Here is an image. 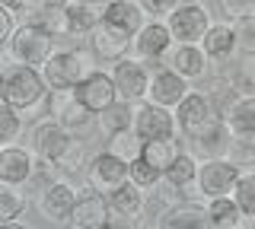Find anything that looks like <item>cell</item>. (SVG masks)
<instances>
[{
  "mask_svg": "<svg viewBox=\"0 0 255 229\" xmlns=\"http://www.w3.org/2000/svg\"><path fill=\"white\" fill-rule=\"evenodd\" d=\"M211 26H214L211 10L204 3H198V0L179 3V10L166 19V29H169L175 45H201V38L207 35Z\"/></svg>",
  "mask_w": 255,
  "mask_h": 229,
  "instance_id": "cell-7",
  "label": "cell"
},
{
  "mask_svg": "<svg viewBox=\"0 0 255 229\" xmlns=\"http://www.w3.org/2000/svg\"><path fill=\"white\" fill-rule=\"evenodd\" d=\"M48 96H51V89H48L42 70L22 64H6L0 70V102H6L19 115L32 118V112L48 108Z\"/></svg>",
  "mask_w": 255,
  "mask_h": 229,
  "instance_id": "cell-1",
  "label": "cell"
},
{
  "mask_svg": "<svg viewBox=\"0 0 255 229\" xmlns=\"http://www.w3.org/2000/svg\"><path fill=\"white\" fill-rule=\"evenodd\" d=\"M99 13L86 10V6H74L67 3V35H90L96 26H99Z\"/></svg>",
  "mask_w": 255,
  "mask_h": 229,
  "instance_id": "cell-32",
  "label": "cell"
},
{
  "mask_svg": "<svg viewBox=\"0 0 255 229\" xmlns=\"http://www.w3.org/2000/svg\"><path fill=\"white\" fill-rule=\"evenodd\" d=\"M243 169L230 159H201L198 165V181H195V191L201 194V201H217V197H233V188Z\"/></svg>",
  "mask_w": 255,
  "mask_h": 229,
  "instance_id": "cell-5",
  "label": "cell"
},
{
  "mask_svg": "<svg viewBox=\"0 0 255 229\" xmlns=\"http://www.w3.org/2000/svg\"><path fill=\"white\" fill-rule=\"evenodd\" d=\"M0 6L10 10V13H22V10H29V6H32V0H0Z\"/></svg>",
  "mask_w": 255,
  "mask_h": 229,
  "instance_id": "cell-41",
  "label": "cell"
},
{
  "mask_svg": "<svg viewBox=\"0 0 255 229\" xmlns=\"http://www.w3.org/2000/svg\"><path fill=\"white\" fill-rule=\"evenodd\" d=\"M99 128L109 134V137H115V134L122 131H131L134 128V105H128V102L118 99L112 108H106V112L99 115Z\"/></svg>",
  "mask_w": 255,
  "mask_h": 229,
  "instance_id": "cell-29",
  "label": "cell"
},
{
  "mask_svg": "<svg viewBox=\"0 0 255 229\" xmlns=\"http://www.w3.org/2000/svg\"><path fill=\"white\" fill-rule=\"evenodd\" d=\"M77 201H80V194L67 178H54L48 188L38 191V210H42V217L48 223H67Z\"/></svg>",
  "mask_w": 255,
  "mask_h": 229,
  "instance_id": "cell-11",
  "label": "cell"
},
{
  "mask_svg": "<svg viewBox=\"0 0 255 229\" xmlns=\"http://www.w3.org/2000/svg\"><path fill=\"white\" fill-rule=\"evenodd\" d=\"M112 223V207H109V197L96 194V191H83L77 201L74 213H70L67 226L70 229H106Z\"/></svg>",
  "mask_w": 255,
  "mask_h": 229,
  "instance_id": "cell-19",
  "label": "cell"
},
{
  "mask_svg": "<svg viewBox=\"0 0 255 229\" xmlns=\"http://www.w3.org/2000/svg\"><path fill=\"white\" fill-rule=\"evenodd\" d=\"M179 153H182V147H179L175 137H169V140H147L143 150H140V159L147 165H153L159 175H163V172L179 159Z\"/></svg>",
  "mask_w": 255,
  "mask_h": 229,
  "instance_id": "cell-28",
  "label": "cell"
},
{
  "mask_svg": "<svg viewBox=\"0 0 255 229\" xmlns=\"http://www.w3.org/2000/svg\"><path fill=\"white\" fill-rule=\"evenodd\" d=\"M201 48L211 61H227L236 54V32L230 22H214L207 29V35L201 38Z\"/></svg>",
  "mask_w": 255,
  "mask_h": 229,
  "instance_id": "cell-25",
  "label": "cell"
},
{
  "mask_svg": "<svg viewBox=\"0 0 255 229\" xmlns=\"http://www.w3.org/2000/svg\"><path fill=\"white\" fill-rule=\"evenodd\" d=\"M223 118L220 112L214 108V102L207 92H195L191 89L185 99H182V105L175 108V124H179V131L185 134V140H198L201 134H207L214 128V124H220Z\"/></svg>",
  "mask_w": 255,
  "mask_h": 229,
  "instance_id": "cell-6",
  "label": "cell"
},
{
  "mask_svg": "<svg viewBox=\"0 0 255 229\" xmlns=\"http://www.w3.org/2000/svg\"><path fill=\"white\" fill-rule=\"evenodd\" d=\"M156 229H211L207 207L198 201H179L169 204L156 220Z\"/></svg>",
  "mask_w": 255,
  "mask_h": 229,
  "instance_id": "cell-20",
  "label": "cell"
},
{
  "mask_svg": "<svg viewBox=\"0 0 255 229\" xmlns=\"http://www.w3.org/2000/svg\"><path fill=\"white\" fill-rule=\"evenodd\" d=\"M159 67H169L172 74H179L182 80H201L211 67V58L204 54L201 45H172L166 51V58L159 61Z\"/></svg>",
  "mask_w": 255,
  "mask_h": 229,
  "instance_id": "cell-17",
  "label": "cell"
},
{
  "mask_svg": "<svg viewBox=\"0 0 255 229\" xmlns=\"http://www.w3.org/2000/svg\"><path fill=\"white\" fill-rule=\"evenodd\" d=\"M179 3H182V0H137L143 16H147V19H159V22L169 19L172 13L179 10Z\"/></svg>",
  "mask_w": 255,
  "mask_h": 229,
  "instance_id": "cell-37",
  "label": "cell"
},
{
  "mask_svg": "<svg viewBox=\"0 0 255 229\" xmlns=\"http://www.w3.org/2000/svg\"><path fill=\"white\" fill-rule=\"evenodd\" d=\"M32 153H35V159L54 165V169H64V172H74L80 159H83V147L77 144V137L70 131H64L54 118L35 124V131H32Z\"/></svg>",
  "mask_w": 255,
  "mask_h": 229,
  "instance_id": "cell-3",
  "label": "cell"
},
{
  "mask_svg": "<svg viewBox=\"0 0 255 229\" xmlns=\"http://www.w3.org/2000/svg\"><path fill=\"white\" fill-rule=\"evenodd\" d=\"M223 128L233 147H255V96H239L223 112Z\"/></svg>",
  "mask_w": 255,
  "mask_h": 229,
  "instance_id": "cell-16",
  "label": "cell"
},
{
  "mask_svg": "<svg viewBox=\"0 0 255 229\" xmlns=\"http://www.w3.org/2000/svg\"><path fill=\"white\" fill-rule=\"evenodd\" d=\"M29 22H35L38 29H45L54 42H58V38H67V0H42V6L35 10V16Z\"/></svg>",
  "mask_w": 255,
  "mask_h": 229,
  "instance_id": "cell-24",
  "label": "cell"
},
{
  "mask_svg": "<svg viewBox=\"0 0 255 229\" xmlns=\"http://www.w3.org/2000/svg\"><path fill=\"white\" fill-rule=\"evenodd\" d=\"M48 112H51L54 121L70 134L90 128V121H93V115L74 99V92H51V96H48Z\"/></svg>",
  "mask_w": 255,
  "mask_h": 229,
  "instance_id": "cell-21",
  "label": "cell"
},
{
  "mask_svg": "<svg viewBox=\"0 0 255 229\" xmlns=\"http://www.w3.org/2000/svg\"><path fill=\"white\" fill-rule=\"evenodd\" d=\"M128 181L137 185L140 191H153L156 185H163V175H159L153 165H147L143 159H134L131 165H128Z\"/></svg>",
  "mask_w": 255,
  "mask_h": 229,
  "instance_id": "cell-35",
  "label": "cell"
},
{
  "mask_svg": "<svg viewBox=\"0 0 255 229\" xmlns=\"http://www.w3.org/2000/svg\"><path fill=\"white\" fill-rule=\"evenodd\" d=\"M0 229H29V226H22V223H6V226H0Z\"/></svg>",
  "mask_w": 255,
  "mask_h": 229,
  "instance_id": "cell-43",
  "label": "cell"
},
{
  "mask_svg": "<svg viewBox=\"0 0 255 229\" xmlns=\"http://www.w3.org/2000/svg\"><path fill=\"white\" fill-rule=\"evenodd\" d=\"M191 147H195V153L201 156V159H227L230 150H233V140H230L227 128L220 124H214L207 134H201L198 140H191Z\"/></svg>",
  "mask_w": 255,
  "mask_h": 229,
  "instance_id": "cell-26",
  "label": "cell"
},
{
  "mask_svg": "<svg viewBox=\"0 0 255 229\" xmlns=\"http://www.w3.org/2000/svg\"><path fill=\"white\" fill-rule=\"evenodd\" d=\"M102 22L134 38L143 29L147 16H143V10L137 6V0H112V3L106 6V13H102Z\"/></svg>",
  "mask_w": 255,
  "mask_h": 229,
  "instance_id": "cell-22",
  "label": "cell"
},
{
  "mask_svg": "<svg viewBox=\"0 0 255 229\" xmlns=\"http://www.w3.org/2000/svg\"><path fill=\"white\" fill-rule=\"evenodd\" d=\"M137 137L147 144V140H169L179 134V124H175V112L169 108H159L153 102H137L134 105V128Z\"/></svg>",
  "mask_w": 255,
  "mask_h": 229,
  "instance_id": "cell-10",
  "label": "cell"
},
{
  "mask_svg": "<svg viewBox=\"0 0 255 229\" xmlns=\"http://www.w3.org/2000/svg\"><path fill=\"white\" fill-rule=\"evenodd\" d=\"M191 92L188 80H182L179 74H172L169 67H156L153 74H150V92H147V102H153V105L159 108H169V112H175V108L182 105V99H185Z\"/></svg>",
  "mask_w": 255,
  "mask_h": 229,
  "instance_id": "cell-15",
  "label": "cell"
},
{
  "mask_svg": "<svg viewBox=\"0 0 255 229\" xmlns=\"http://www.w3.org/2000/svg\"><path fill=\"white\" fill-rule=\"evenodd\" d=\"M35 153L29 147L10 144L0 147V188H22L32 181V172H35Z\"/></svg>",
  "mask_w": 255,
  "mask_h": 229,
  "instance_id": "cell-13",
  "label": "cell"
},
{
  "mask_svg": "<svg viewBox=\"0 0 255 229\" xmlns=\"http://www.w3.org/2000/svg\"><path fill=\"white\" fill-rule=\"evenodd\" d=\"M106 229H134V226H128V223H109Z\"/></svg>",
  "mask_w": 255,
  "mask_h": 229,
  "instance_id": "cell-42",
  "label": "cell"
},
{
  "mask_svg": "<svg viewBox=\"0 0 255 229\" xmlns=\"http://www.w3.org/2000/svg\"><path fill=\"white\" fill-rule=\"evenodd\" d=\"M109 207L115 217H122L125 223H134V220L143 217V210H147V191H140L137 185H122L115 194L109 197Z\"/></svg>",
  "mask_w": 255,
  "mask_h": 229,
  "instance_id": "cell-23",
  "label": "cell"
},
{
  "mask_svg": "<svg viewBox=\"0 0 255 229\" xmlns=\"http://www.w3.org/2000/svg\"><path fill=\"white\" fill-rule=\"evenodd\" d=\"M112 83H115L118 99L128 102V105H137V102H147L150 92V67L137 58H122L115 67H112Z\"/></svg>",
  "mask_w": 255,
  "mask_h": 229,
  "instance_id": "cell-8",
  "label": "cell"
},
{
  "mask_svg": "<svg viewBox=\"0 0 255 229\" xmlns=\"http://www.w3.org/2000/svg\"><path fill=\"white\" fill-rule=\"evenodd\" d=\"M172 45L175 42H172L169 29H166V22L147 19V22H143V29L134 35V42H131V58L143 61V64H159Z\"/></svg>",
  "mask_w": 255,
  "mask_h": 229,
  "instance_id": "cell-12",
  "label": "cell"
},
{
  "mask_svg": "<svg viewBox=\"0 0 255 229\" xmlns=\"http://www.w3.org/2000/svg\"><path fill=\"white\" fill-rule=\"evenodd\" d=\"M13 32H16L13 13H10V10H3V6H0V51H6V45H10Z\"/></svg>",
  "mask_w": 255,
  "mask_h": 229,
  "instance_id": "cell-39",
  "label": "cell"
},
{
  "mask_svg": "<svg viewBox=\"0 0 255 229\" xmlns=\"http://www.w3.org/2000/svg\"><path fill=\"white\" fill-rule=\"evenodd\" d=\"M236 32V51L246 58H255V16H243L230 22Z\"/></svg>",
  "mask_w": 255,
  "mask_h": 229,
  "instance_id": "cell-36",
  "label": "cell"
},
{
  "mask_svg": "<svg viewBox=\"0 0 255 229\" xmlns=\"http://www.w3.org/2000/svg\"><path fill=\"white\" fill-rule=\"evenodd\" d=\"M90 51L96 54V61H109V64H118L122 58H131V35L118 32V29L106 26V22L99 19V26L93 29L90 35Z\"/></svg>",
  "mask_w": 255,
  "mask_h": 229,
  "instance_id": "cell-18",
  "label": "cell"
},
{
  "mask_svg": "<svg viewBox=\"0 0 255 229\" xmlns=\"http://www.w3.org/2000/svg\"><path fill=\"white\" fill-rule=\"evenodd\" d=\"M0 70H3V67H0Z\"/></svg>",
  "mask_w": 255,
  "mask_h": 229,
  "instance_id": "cell-45",
  "label": "cell"
},
{
  "mask_svg": "<svg viewBox=\"0 0 255 229\" xmlns=\"http://www.w3.org/2000/svg\"><path fill=\"white\" fill-rule=\"evenodd\" d=\"M233 201H236V207L246 213L249 220H255V169L249 172H243L236 181V188H233Z\"/></svg>",
  "mask_w": 255,
  "mask_h": 229,
  "instance_id": "cell-33",
  "label": "cell"
},
{
  "mask_svg": "<svg viewBox=\"0 0 255 229\" xmlns=\"http://www.w3.org/2000/svg\"><path fill=\"white\" fill-rule=\"evenodd\" d=\"M19 134H22V115L6 102H0V147H10L13 140H19Z\"/></svg>",
  "mask_w": 255,
  "mask_h": 229,
  "instance_id": "cell-34",
  "label": "cell"
},
{
  "mask_svg": "<svg viewBox=\"0 0 255 229\" xmlns=\"http://www.w3.org/2000/svg\"><path fill=\"white\" fill-rule=\"evenodd\" d=\"M67 3H74V6H86V10H96L102 16L106 13V6L112 3V0H67Z\"/></svg>",
  "mask_w": 255,
  "mask_h": 229,
  "instance_id": "cell-40",
  "label": "cell"
},
{
  "mask_svg": "<svg viewBox=\"0 0 255 229\" xmlns=\"http://www.w3.org/2000/svg\"><path fill=\"white\" fill-rule=\"evenodd\" d=\"M223 13L233 19H243V16H255V0H220Z\"/></svg>",
  "mask_w": 255,
  "mask_h": 229,
  "instance_id": "cell-38",
  "label": "cell"
},
{
  "mask_svg": "<svg viewBox=\"0 0 255 229\" xmlns=\"http://www.w3.org/2000/svg\"><path fill=\"white\" fill-rule=\"evenodd\" d=\"M99 61L90 48H54V54L42 64V76L51 92H74L86 76H93Z\"/></svg>",
  "mask_w": 255,
  "mask_h": 229,
  "instance_id": "cell-2",
  "label": "cell"
},
{
  "mask_svg": "<svg viewBox=\"0 0 255 229\" xmlns=\"http://www.w3.org/2000/svg\"><path fill=\"white\" fill-rule=\"evenodd\" d=\"M26 194L19 188H0V226L16 223V220L26 213Z\"/></svg>",
  "mask_w": 255,
  "mask_h": 229,
  "instance_id": "cell-31",
  "label": "cell"
},
{
  "mask_svg": "<svg viewBox=\"0 0 255 229\" xmlns=\"http://www.w3.org/2000/svg\"><path fill=\"white\" fill-rule=\"evenodd\" d=\"M140 150H143V140L134 131H122V134H115V137H109V153L118 156V159H125L128 165L134 159H140Z\"/></svg>",
  "mask_w": 255,
  "mask_h": 229,
  "instance_id": "cell-30",
  "label": "cell"
},
{
  "mask_svg": "<svg viewBox=\"0 0 255 229\" xmlns=\"http://www.w3.org/2000/svg\"><path fill=\"white\" fill-rule=\"evenodd\" d=\"M74 99H77L90 115L99 118L106 108H112V105L118 102V92H115V83H112V76L102 74V70H96L93 76H86V80L74 89Z\"/></svg>",
  "mask_w": 255,
  "mask_h": 229,
  "instance_id": "cell-14",
  "label": "cell"
},
{
  "mask_svg": "<svg viewBox=\"0 0 255 229\" xmlns=\"http://www.w3.org/2000/svg\"><path fill=\"white\" fill-rule=\"evenodd\" d=\"M6 54L13 64L42 70V64L54 54V38L45 29H38L35 22H22V26H16L10 45H6Z\"/></svg>",
  "mask_w": 255,
  "mask_h": 229,
  "instance_id": "cell-4",
  "label": "cell"
},
{
  "mask_svg": "<svg viewBox=\"0 0 255 229\" xmlns=\"http://www.w3.org/2000/svg\"><path fill=\"white\" fill-rule=\"evenodd\" d=\"M86 181H90V191L112 197L122 185H128V162L112 156L109 150H102L86 162Z\"/></svg>",
  "mask_w": 255,
  "mask_h": 229,
  "instance_id": "cell-9",
  "label": "cell"
},
{
  "mask_svg": "<svg viewBox=\"0 0 255 229\" xmlns=\"http://www.w3.org/2000/svg\"><path fill=\"white\" fill-rule=\"evenodd\" d=\"M252 76H255V58H252Z\"/></svg>",
  "mask_w": 255,
  "mask_h": 229,
  "instance_id": "cell-44",
  "label": "cell"
},
{
  "mask_svg": "<svg viewBox=\"0 0 255 229\" xmlns=\"http://www.w3.org/2000/svg\"><path fill=\"white\" fill-rule=\"evenodd\" d=\"M198 165H201V159L191 153H179V159H175L169 169L163 172V185L175 188V191H188V188H195L198 181Z\"/></svg>",
  "mask_w": 255,
  "mask_h": 229,
  "instance_id": "cell-27",
  "label": "cell"
}]
</instances>
